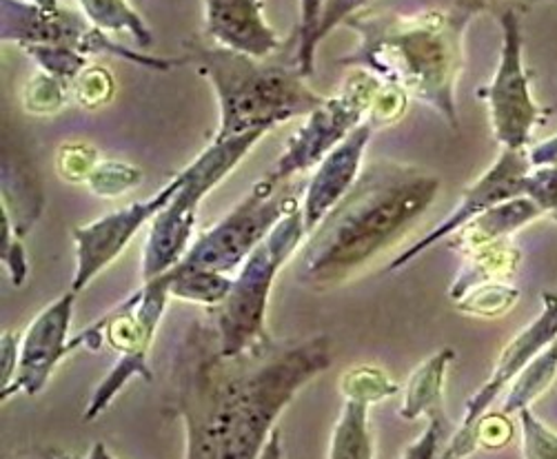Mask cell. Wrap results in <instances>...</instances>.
Masks as SVG:
<instances>
[{
	"label": "cell",
	"mask_w": 557,
	"mask_h": 459,
	"mask_svg": "<svg viewBox=\"0 0 557 459\" xmlns=\"http://www.w3.org/2000/svg\"><path fill=\"white\" fill-rule=\"evenodd\" d=\"M465 258L467 262L449 289V298L454 305L462 300L469 291H473L475 286L509 280L520 264V249L511 243V238H507L478 247L465 253Z\"/></svg>",
	"instance_id": "cell-20"
},
{
	"label": "cell",
	"mask_w": 557,
	"mask_h": 459,
	"mask_svg": "<svg viewBox=\"0 0 557 459\" xmlns=\"http://www.w3.org/2000/svg\"><path fill=\"white\" fill-rule=\"evenodd\" d=\"M267 134L253 132L227 140H213L183 169V185L149 224L143 251V282L174 269L189 251L196 232L198 209L207 194L225 181L243 158Z\"/></svg>",
	"instance_id": "cell-7"
},
{
	"label": "cell",
	"mask_w": 557,
	"mask_h": 459,
	"mask_svg": "<svg viewBox=\"0 0 557 459\" xmlns=\"http://www.w3.org/2000/svg\"><path fill=\"white\" fill-rule=\"evenodd\" d=\"M83 459H116V457L107 450V446H104L102 442H96V444L91 446V450H89Z\"/></svg>",
	"instance_id": "cell-44"
},
{
	"label": "cell",
	"mask_w": 557,
	"mask_h": 459,
	"mask_svg": "<svg viewBox=\"0 0 557 459\" xmlns=\"http://www.w3.org/2000/svg\"><path fill=\"white\" fill-rule=\"evenodd\" d=\"M158 277L166 284V291H170L172 298L205 305L209 309H215L218 305L225 302L234 284V275H222L211 271H185L178 266Z\"/></svg>",
	"instance_id": "cell-23"
},
{
	"label": "cell",
	"mask_w": 557,
	"mask_h": 459,
	"mask_svg": "<svg viewBox=\"0 0 557 459\" xmlns=\"http://www.w3.org/2000/svg\"><path fill=\"white\" fill-rule=\"evenodd\" d=\"M454 360V349H440L435 356H431L416 369L405 388V399L400 407L403 420H429L433 415L444 413V382H447V371Z\"/></svg>",
	"instance_id": "cell-19"
},
{
	"label": "cell",
	"mask_w": 557,
	"mask_h": 459,
	"mask_svg": "<svg viewBox=\"0 0 557 459\" xmlns=\"http://www.w3.org/2000/svg\"><path fill=\"white\" fill-rule=\"evenodd\" d=\"M557 339V296L555 294H542V311L540 315L524 326L509 344L505 351L499 353L491 377L484 386H480L465 407L462 426L478 424L488 409L495 405L499 393L507 390L516 377Z\"/></svg>",
	"instance_id": "cell-15"
},
{
	"label": "cell",
	"mask_w": 557,
	"mask_h": 459,
	"mask_svg": "<svg viewBox=\"0 0 557 459\" xmlns=\"http://www.w3.org/2000/svg\"><path fill=\"white\" fill-rule=\"evenodd\" d=\"M524 196H529L544 215L557 222V164L533 166Z\"/></svg>",
	"instance_id": "cell-34"
},
{
	"label": "cell",
	"mask_w": 557,
	"mask_h": 459,
	"mask_svg": "<svg viewBox=\"0 0 557 459\" xmlns=\"http://www.w3.org/2000/svg\"><path fill=\"white\" fill-rule=\"evenodd\" d=\"M25 3H32V5L45 8V10H55V8H61L59 0H25Z\"/></svg>",
	"instance_id": "cell-45"
},
{
	"label": "cell",
	"mask_w": 557,
	"mask_h": 459,
	"mask_svg": "<svg viewBox=\"0 0 557 459\" xmlns=\"http://www.w3.org/2000/svg\"><path fill=\"white\" fill-rule=\"evenodd\" d=\"M437 191L440 178L420 166L396 160L369 164L354 189L302 243L298 280L318 289L349 282L411 232Z\"/></svg>",
	"instance_id": "cell-2"
},
{
	"label": "cell",
	"mask_w": 557,
	"mask_h": 459,
	"mask_svg": "<svg viewBox=\"0 0 557 459\" xmlns=\"http://www.w3.org/2000/svg\"><path fill=\"white\" fill-rule=\"evenodd\" d=\"M369 3L371 0H326L320 18L318 42H322L338 25H345L349 18L360 14V10H364Z\"/></svg>",
	"instance_id": "cell-39"
},
{
	"label": "cell",
	"mask_w": 557,
	"mask_h": 459,
	"mask_svg": "<svg viewBox=\"0 0 557 459\" xmlns=\"http://www.w3.org/2000/svg\"><path fill=\"white\" fill-rule=\"evenodd\" d=\"M114 89L116 83L111 78V74L104 67H96L89 65L72 85V96L78 104L87 107V109H96L102 107L104 102H109L114 98Z\"/></svg>",
	"instance_id": "cell-32"
},
{
	"label": "cell",
	"mask_w": 557,
	"mask_h": 459,
	"mask_svg": "<svg viewBox=\"0 0 557 459\" xmlns=\"http://www.w3.org/2000/svg\"><path fill=\"white\" fill-rule=\"evenodd\" d=\"M550 113H557V107L555 109H544V116H550Z\"/></svg>",
	"instance_id": "cell-47"
},
{
	"label": "cell",
	"mask_w": 557,
	"mask_h": 459,
	"mask_svg": "<svg viewBox=\"0 0 557 459\" xmlns=\"http://www.w3.org/2000/svg\"><path fill=\"white\" fill-rule=\"evenodd\" d=\"M305 240V215L302 209H296L275 224L267 240L234 273L230 296L209 311L220 356L238 358L271 342L267 331L271 286Z\"/></svg>",
	"instance_id": "cell-5"
},
{
	"label": "cell",
	"mask_w": 557,
	"mask_h": 459,
	"mask_svg": "<svg viewBox=\"0 0 557 459\" xmlns=\"http://www.w3.org/2000/svg\"><path fill=\"white\" fill-rule=\"evenodd\" d=\"M81 14L100 32L129 36L138 47H151L153 34L129 0H76Z\"/></svg>",
	"instance_id": "cell-22"
},
{
	"label": "cell",
	"mask_w": 557,
	"mask_h": 459,
	"mask_svg": "<svg viewBox=\"0 0 557 459\" xmlns=\"http://www.w3.org/2000/svg\"><path fill=\"white\" fill-rule=\"evenodd\" d=\"M0 38L3 42L18 45L21 49L49 45V47H70L83 55H116V59L136 63L151 72H172L181 65H187V55L183 59H156L127 49L109 36L96 29L81 12L65 8L45 10L25 0H3L0 3Z\"/></svg>",
	"instance_id": "cell-10"
},
{
	"label": "cell",
	"mask_w": 557,
	"mask_h": 459,
	"mask_svg": "<svg viewBox=\"0 0 557 459\" xmlns=\"http://www.w3.org/2000/svg\"><path fill=\"white\" fill-rule=\"evenodd\" d=\"M440 459H458V457H456V455H451L447 448H444V450H442V455H440Z\"/></svg>",
	"instance_id": "cell-46"
},
{
	"label": "cell",
	"mask_w": 557,
	"mask_h": 459,
	"mask_svg": "<svg viewBox=\"0 0 557 459\" xmlns=\"http://www.w3.org/2000/svg\"><path fill=\"white\" fill-rule=\"evenodd\" d=\"M205 40L258 61L281 47L264 18V0H205Z\"/></svg>",
	"instance_id": "cell-17"
},
{
	"label": "cell",
	"mask_w": 557,
	"mask_h": 459,
	"mask_svg": "<svg viewBox=\"0 0 557 459\" xmlns=\"http://www.w3.org/2000/svg\"><path fill=\"white\" fill-rule=\"evenodd\" d=\"M333 362L329 335L225 358L213 324L194 322L172 356V395L185 422V459H260L275 420Z\"/></svg>",
	"instance_id": "cell-1"
},
{
	"label": "cell",
	"mask_w": 557,
	"mask_h": 459,
	"mask_svg": "<svg viewBox=\"0 0 557 459\" xmlns=\"http://www.w3.org/2000/svg\"><path fill=\"white\" fill-rule=\"evenodd\" d=\"M0 224H3V249H0V258H3V264L8 269L12 284L23 286L27 280V273H29L23 238L14 234V228L10 226L8 220H3Z\"/></svg>",
	"instance_id": "cell-37"
},
{
	"label": "cell",
	"mask_w": 557,
	"mask_h": 459,
	"mask_svg": "<svg viewBox=\"0 0 557 459\" xmlns=\"http://www.w3.org/2000/svg\"><path fill=\"white\" fill-rule=\"evenodd\" d=\"M181 185L183 169L153 196L76 226L72 232L76 245V271L72 277V291L81 294L111 262H116V258L138 236L140 228L145 224H151L153 218L170 204Z\"/></svg>",
	"instance_id": "cell-12"
},
{
	"label": "cell",
	"mask_w": 557,
	"mask_h": 459,
	"mask_svg": "<svg viewBox=\"0 0 557 459\" xmlns=\"http://www.w3.org/2000/svg\"><path fill=\"white\" fill-rule=\"evenodd\" d=\"M471 18L447 8L411 16L356 14L345 25L358 34V45L338 65L364 70L405 89L458 129L456 94L465 65L462 38Z\"/></svg>",
	"instance_id": "cell-3"
},
{
	"label": "cell",
	"mask_w": 557,
	"mask_h": 459,
	"mask_svg": "<svg viewBox=\"0 0 557 459\" xmlns=\"http://www.w3.org/2000/svg\"><path fill=\"white\" fill-rule=\"evenodd\" d=\"M473 429L478 431L480 448H505L516 435V429L509 422V415L505 413H493V415L486 413L478 424H473Z\"/></svg>",
	"instance_id": "cell-38"
},
{
	"label": "cell",
	"mask_w": 557,
	"mask_h": 459,
	"mask_svg": "<svg viewBox=\"0 0 557 459\" xmlns=\"http://www.w3.org/2000/svg\"><path fill=\"white\" fill-rule=\"evenodd\" d=\"M76 294L67 291L59 300L49 302L27 326L21 337V362L14 382L0 393L3 401L12 395H38L53 369L72 353V318H74Z\"/></svg>",
	"instance_id": "cell-14"
},
{
	"label": "cell",
	"mask_w": 557,
	"mask_h": 459,
	"mask_svg": "<svg viewBox=\"0 0 557 459\" xmlns=\"http://www.w3.org/2000/svg\"><path fill=\"white\" fill-rule=\"evenodd\" d=\"M185 55L218 96L220 127L213 140L269 134L294 119L309 116L324 102V96L313 91L294 65H267L202 38L187 40Z\"/></svg>",
	"instance_id": "cell-4"
},
{
	"label": "cell",
	"mask_w": 557,
	"mask_h": 459,
	"mask_svg": "<svg viewBox=\"0 0 557 459\" xmlns=\"http://www.w3.org/2000/svg\"><path fill=\"white\" fill-rule=\"evenodd\" d=\"M305 181L275 185L267 176L207 232H202L176 264L185 271L232 275L267 240L275 224L302 207Z\"/></svg>",
	"instance_id": "cell-8"
},
{
	"label": "cell",
	"mask_w": 557,
	"mask_h": 459,
	"mask_svg": "<svg viewBox=\"0 0 557 459\" xmlns=\"http://www.w3.org/2000/svg\"><path fill=\"white\" fill-rule=\"evenodd\" d=\"M21 362V337L12 331L3 333L0 339V373H3V390L14 382Z\"/></svg>",
	"instance_id": "cell-41"
},
{
	"label": "cell",
	"mask_w": 557,
	"mask_h": 459,
	"mask_svg": "<svg viewBox=\"0 0 557 459\" xmlns=\"http://www.w3.org/2000/svg\"><path fill=\"white\" fill-rule=\"evenodd\" d=\"M369 407L367 399L345 397L343 413L331 433L329 459H373Z\"/></svg>",
	"instance_id": "cell-21"
},
{
	"label": "cell",
	"mask_w": 557,
	"mask_h": 459,
	"mask_svg": "<svg viewBox=\"0 0 557 459\" xmlns=\"http://www.w3.org/2000/svg\"><path fill=\"white\" fill-rule=\"evenodd\" d=\"M72 94V87L59 78H53L45 72L34 76L25 91H23V104L29 113H38V116H47V113L61 111Z\"/></svg>",
	"instance_id": "cell-30"
},
{
	"label": "cell",
	"mask_w": 557,
	"mask_h": 459,
	"mask_svg": "<svg viewBox=\"0 0 557 459\" xmlns=\"http://www.w3.org/2000/svg\"><path fill=\"white\" fill-rule=\"evenodd\" d=\"M341 388L345 397H360L369 405H377V401L394 397L400 390L396 382L388 380V375L375 367H356L347 371L341 380Z\"/></svg>",
	"instance_id": "cell-29"
},
{
	"label": "cell",
	"mask_w": 557,
	"mask_h": 459,
	"mask_svg": "<svg viewBox=\"0 0 557 459\" xmlns=\"http://www.w3.org/2000/svg\"><path fill=\"white\" fill-rule=\"evenodd\" d=\"M447 426L449 420L447 415H433L426 420L424 431L420 433V437L407 446L403 459H440V448L444 437H447Z\"/></svg>",
	"instance_id": "cell-36"
},
{
	"label": "cell",
	"mask_w": 557,
	"mask_h": 459,
	"mask_svg": "<svg viewBox=\"0 0 557 459\" xmlns=\"http://www.w3.org/2000/svg\"><path fill=\"white\" fill-rule=\"evenodd\" d=\"M533 3H540V0H447V10H456L469 16H475L484 10H499L497 16L507 12V10H516L518 8H529Z\"/></svg>",
	"instance_id": "cell-40"
},
{
	"label": "cell",
	"mask_w": 557,
	"mask_h": 459,
	"mask_svg": "<svg viewBox=\"0 0 557 459\" xmlns=\"http://www.w3.org/2000/svg\"><path fill=\"white\" fill-rule=\"evenodd\" d=\"M407 104H409V94L405 89L382 83V87L371 104L367 123H371L375 129L394 125L403 119V113L407 111Z\"/></svg>",
	"instance_id": "cell-33"
},
{
	"label": "cell",
	"mask_w": 557,
	"mask_h": 459,
	"mask_svg": "<svg viewBox=\"0 0 557 459\" xmlns=\"http://www.w3.org/2000/svg\"><path fill=\"white\" fill-rule=\"evenodd\" d=\"M503 27V49L493 80L480 96L488 104V119L495 140L503 149H529L533 132L540 123L542 107L531 94L529 74L522 59L520 14L507 10L497 16Z\"/></svg>",
	"instance_id": "cell-11"
},
{
	"label": "cell",
	"mask_w": 557,
	"mask_h": 459,
	"mask_svg": "<svg viewBox=\"0 0 557 459\" xmlns=\"http://www.w3.org/2000/svg\"><path fill=\"white\" fill-rule=\"evenodd\" d=\"M373 132L375 127L364 121L356 132H351L345 142H341L315 166L313 176L307 181L300 207L305 215L307 236L341 204V200L358 183L362 160Z\"/></svg>",
	"instance_id": "cell-16"
},
{
	"label": "cell",
	"mask_w": 557,
	"mask_h": 459,
	"mask_svg": "<svg viewBox=\"0 0 557 459\" xmlns=\"http://www.w3.org/2000/svg\"><path fill=\"white\" fill-rule=\"evenodd\" d=\"M29 59L38 65L40 72L59 78L67 83L70 87L74 80L89 67V59L83 55L76 49L70 47H49V45H38V47H27L23 49Z\"/></svg>",
	"instance_id": "cell-27"
},
{
	"label": "cell",
	"mask_w": 557,
	"mask_h": 459,
	"mask_svg": "<svg viewBox=\"0 0 557 459\" xmlns=\"http://www.w3.org/2000/svg\"><path fill=\"white\" fill-rule=\"evenodd\" d=\"M260 459H283V444H281V431L273 429V433L269 435V442L264 444Z\"/></svg>",
	"instance_id": "cell-43"
},
{
	"label": "cell",
	"mask_w": 557,
	"mask_h": 459,
	"mask_svg": "<svg viewBox=\"0 0 557 459\" xmlns=\"http://www.w3.org/2000/svg\"><path fill=\"white\" fill-rule=\"evenodd\" d=\"M382 87L373 74L351 70L336 96L324 98L305 123L294 132L285 151L277 158L267 178L275 185L296 181V176L315 169L333 149L345 142L369 116L371 104Z\"/></svg>",
	"instance_id": "cell-9"
},
{
	"label": "cell",
	"mask_w": 557,
	"mask_h": 459,
	"mask_svg": "<svg viewBox=\"0 0 557 459\" xmlns=\"http://www.w3.org/2000/svg\"><path fill=\"white\" fill-rule=\"evenodd\" d=\"M326 0H298L300 5V21L294 34L296 38V53H294V67L309 80L315 70V53H318V29L320 18Z\"/></svg>",
	"instance_id": "cell-26"
},
{
	"label": "cell",
	"mask_w": 557,
	"mask_h": 459,
	"mask_svg": "<svg viewBox=\"0 0 557 459\" xmlns=\"http://www.w3.org/2000/svg\"><path fill=\"white\" fill-rule=\"evenodd\" d=\"M531 169L533 166L529 160V149H503V153L497 156V160L484 171V174L469 189H465L456 209L435 228H431L424 238H420L411 249L403 251L396 260H392V264L386 266V273H396L409 266L424 251H429L442 240H449L462 226H467L471 220L486 213L488 209L524 196Z\"/></svg>",
	"instance_id": "cell-13"
},
{
	"label": "cell",
	"mask_w": 557,
	"mask_h": 459,
	"mask_svg": "<svg viewBox=\"0 0 557 459\" xmlns=\"http://www.w3.org/2000/svg\"><path fill=\"white\" fill-rule=\"evenodd\" d=\"M524 459H557V433L548 429L531 409L518 413Z\"/></svg>",
	"instance_id": "cell-31"
},
{
	"label": "cell",
	"mask_w": 557,
	"mask_h": 459,
	"mask_svg": "<svg viewBox=\"0 0 557 459\" xmlns=\"http://www.w3.org/2000/svg\"><path fill=\"white\" fill-rule=\"evenodd\" d=\"M98 153L94 147L87 145H63L59 151V171L65 181L72 183H87L94 166L98 164Z\"/></svg>",
	"instance_id": "cell-35"
},
{
	"label": "cell",
	"mask_w": 557,
	"mask_h": 459,
	"mask_svg": "<svg viewBox=\"0 0 557 459\" xmlns=\"http://www.w3.org/2000/svg\"><path fill=\"white\" fill-rule=\"evenodd\" d=\"M544 213L529 196H520V198L507 200L503 204L488 209L486 213L478 215L467 226H462L460 232L456 236H451L447 243L451 247L462 249V253H469L478 247L511 238L516 232H520V228H524L527 224L535 222Z\"/></svg>",
	"instance_id": "cell-18"
},
{
	"label": "cell",
	"mask_w": 557,
	"mask_h": 459,
	"mask_svg": "<svg viewBox=\"0 0 557 459\" xmlns=\"http://www.w3.org/2000/svg\"><path fill=\"white\" fill-rule=\"evenodd\" d=\"M555 377H557V339L550 344V347H546L509 386L503 413L511 418L524 409H531L533 401L548 390Z\"/></svg>",
	"instance_id": "cell-24"
},
{
	"label": "cell",
	"mask_w": 557,
	"mask_h": 459,
	"mask_svg": "<svg viewBox=\"0 0 557 459\" xmlns=\"http://www.w3.org/2000/svg\"><path fill=\"white\" fill-rule=\"evenodd\" d=\"M170 300L172 296L160 277L147 280L127 300L72 337V353L78 349L98 351L102 344L119 353V362L102 377L89 399L85 422L98 420L132 380L151 382V344Z\"/></svg>",
	"instance_id": "cell-6"
},
{
	"label": "cell",
	"mask_w": 557,
	"mask_h": 459,
	"mask_svg": "<svg viewBox=\"0 0 557 459\" xmlns=\"http://www.w3.org/2000/svg\"><path fill=\"white\" fill-rule=\"evenodd\" d=\"M518 300H520V289L509 280H505V282H491V284L475 286L473 291H469L462 300L456 302V307L467 315L495 320L509 313Z\"/></svg>",
	"instance_id": "cell-25"
},
{
	"label": "cell",
	"mask_w": 557,
	"mask_h": 459,
	"mask_svg": "<svg viewBox=\"0 0 557 459\" xmlns=\"http://www.w3.org/2000/svg\"><path fill=\"white\" fill-rule=\"evenodd\" d=\"M529 160L531 166H550L557 164V134L542 140L540 145L529 149Z\"/></svg>",
	"instance_id": "cell-42"
},
{
	"label": "cell",
	"mask_w": 557,
	"mask_h": 459,
	"mask_svg": "<svg viewBox=\"0 0 557 459\" xmlns=\"http://www.w3.org/2000/svg\"><path fill=\"white\" fill-rule=\"evenodd\" d=\"M143 183V171L134 164L119 162V160H104L100 158L98 164L87 178V187L100 198H116L125 191L136 189Z\"/></svg>",
	"instance_id": "cell-28"
}]
</instances>
